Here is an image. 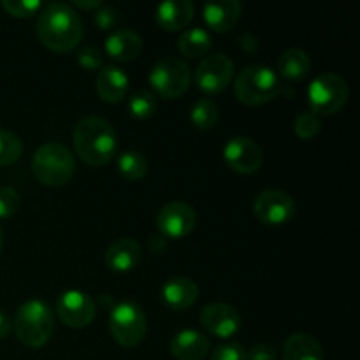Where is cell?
<instances>
[{
  "label": "cell",
  "instance_id": "1",
  "mask_svg": "<svg viewBox=\"0 0 360 360\" xmlns=\"http://www.w3.org/2000/svg\"><path fill=\"white\" fill-rule=\"evenodd\" d=\"M37 37L55 53H69L83 39V25L72 6L53 2L42 9L37 20Z\"/></svg>",
  "mask_w": 360,
  "mask_h": 360
},
{
  "label": "cell",
  "instance_id": "2",
  "mask_svg": "<svg viewBox=\"0 0 360 360\" xmlns=\"http://www.w3.org/2000/svg\"><path fill=\"white\" fill-rule=\"evenodd\" d=\"M72 143L76 155L88 165L102 167L116 155L118 139L111 123L98 116H86L74 127Z\"/></svg>",
  "mask_w": 360,
  "mask_h": 360
},
{
  "label": "cell",
  "instance_id": "3",
  "mask_svg": "<svg viewBox=\"0 0 360 360\" xmlns=\"http://www.w3.org/2000/svg\"><path fill=\"white\" fill-rule=\"evenodd\" d=\"M55 320L46 302L39 299L23 302L14 319V333L18 341L27 348H41L51 340Z\"/></svg>",
  "mask_w": 360,
  "mask_h": 360
},
{
  "label": "cell",
  "instance_id": "4",
  "mask_svg": "<svg viewBox=\"0 0 360 360\" xmlns=\"http://www.w3.org/2000/svg\"><path fill=\"white\" fill-rule=\"evenodd\" d=\"M32 172L42 185L63 186L76 172V160L69 148L63 144L46 143L34 153Z\"/></svg>",
  "mask_w": 360,
  "mask_h": 360
},
{
  "label": "cell",
  "instance_id": "5",
  "mask_svg": "<svg viewBox=\"0 0 360 360\" xmlns=\"http://www.w3.org/2000/svg\"><path fill=\"white\" fill-rule=\"evenodd\" d=\"M281 91L278 74L266 65H248L236 76L234 94L246 105H262Z\"/></svg>",
  "mask_w": 360,
  "mask_h": 360
},
{
  "label": "cell",
  "instance_id": "6",
  "mask_svg": "<svg viewBox=\"0 0 360 360\" xmlns=\"http://www.w3.org/2000/svg\"><path fill=\"white\" fill-rule=\"evenodd\" d=\"M109 330L116 343L123 348H134L144 340L148 330L146 315L137 302H116L109 309Z\"/></svg>",
  "mask_w": 360,
  "mask_h": 360
},
{
  "label": "cell",
  "instance_id": "7",
  "mask_svg": "<svg viewBox=\"0 0 360 360\" xmlns=\"http://www.w3.org/2000/svg\"><path fill=\"white\" fill-rule=\"evenodd\" d=\"M311 112L316 116H330L340 112L348 101V84L333 72L320 74L311 81L308 90Z\"/></svg>",
  "mask_w": 360,
  "mask_h": 360
},
{
  "label": "cell",
  "instance_id": "8",
  "mask_svg": "<svg viewBox=\"0 0 360 360\" xmlns=\"http://www.w3.org/2000/svg\"><path fill=\"white\" fill-rule=\"evenodd\" d=\"M148 79H150L151 88H153L162 98L172 101V98L181 97V95L188 90L192 72H190L188 65H186L181 58L165 56V58L158 60V62L155 63Z\"/></svg>",
  "mask_w": 360,
  "mask_h": 360
},
{
  "label": "cell",
  "instance_id": "9",
  "mask_svg": "<svg viewBox=\"0 0 360 360\" xmlns=\"http://www.w3.org/2000/svg\"><path fill=\"white\" fill-rule=\"evenodd\" d=\"M234 77V62L224 53L206 56L195 70V83L204 94H220Z\"/></svg>",
  "mask_w": 360,
  "mask_h": 360
},
{
  "label": "cell",
  "instance_id": "10",
  "mask_svg": "<svg viewBox=\"0 0 360 360\" xmlns=\"http://www.w3.org/2000/svg\"><path fill=\"white\" fill-rule=\"evenodd\" d=\"M56 313L63 326L70 329H83L94 322L97 308L86 292L67 290L56 301Z\"/></svg>",
  "mask_w": 360,
  "mask_h": 360
},
{
  "label": "cell",
  "instance_id": "11",
  "mask_svg": "<svg viewBox=\"0 0 360 360\" xmlns=\"http://www.w3.org/2000/svg\"><path fill=\"white\" fill-rule=\"evenodd\" d=\"M257 220L269 227H280L292 220L295 214V202L288 193L281 190H266L259 193L253 202Z\"/></svg>",
  "mask_w": 360,
  "mask_h": 360
},
{
  "label": "cell",
  "instance_id": "12",
  "mask_svg": "<svg viewBox=\"0 0 360 360\" xmlns=\"http://www.w3.org/2000/svg\"><path fill=\"white\" fill-rule=\"evenodd\" d=\"M224 158L238 174H255L264 164L262 148L250 137H232L224 148Z\"/></svg>",
  "mask_w": 360,
  "mask_h": 360
},
{
  "label": "cell",
  "instance_id": "13",
  "mask_svg": "<svg viewBox=\"0 0 360 360\" xmlns=\"http://www.w3.org/2000/svg\"><path fill=\"white\" fill-rule=\"evenodd\" d=\"M197 214L192 206L185 202H169L158 211L157 225L165 239H183L195 229Z\"/></svg>",
  "mask_w": 360,
  "mask_h": 360
},
{
  "label": "cell",
  "instance_id": "14",
  "mask_svg": "<svg viewBox=\"0 0 360 360\" xmlns=\"http://www.w3.org/2000/svg\"><path fill=\"white\" fill-rule=\"evenodd\" d=\"M200 326L214 338L229 340L241 329V316L225 302H211L200 311Z\"/></svg>",
  "mask_w": 360,
  "mask_h": 360
},
{
  "label": "cell",
  "instance_id": "15",
  "mask_svg": "<svg viewBox=\"0 0 360 360\" xmlns=\"http://www.w3.org/2000/svg\"><path fill=\"white\" fill-rule=\"evenodd\" d=\"M162 301L172 311H183L188 309L190 306L195 304L197 297H199V287L190 278H171L165 281L162 287Z\"/></svg>",
  "mask_w": 360,
  "mask_h": 360
},
{
  "label": "cell",
  "instance_id": "16",
  "mask_svg": "<svg viewBox=\"0 0 360 360\" xmlns=\"http://www.w3.org/2000/svg\"><path fill=\"white\" fill-rule=\"evenodd\" d=\"M141 257H143L141 246L134 239H116L105 250V266L115 273H129L139 266Z\"/></svg>",
  "mask_w": 360,
  "mask_h": 360
},
{
  "label": "cell",
  "instance_id": "17",
  "mask_svg": "<svg viewBox=\"0 0 360 360\" xmlns=\"http://www.w3.org/2000/svg\"><path fill=\"white\" fill-rule=\"evenodd\" d=\"M171 354L178 360H204L210 354V341L199 330H179L171 340Z\"/></svg>",
  "mask_w": 360,
  "mask_h": 360
},
{
  "label": "cell",
  "instance_id": "18",
  "mask_svg": "<svg viewBox=\"0 0 360 360\" xmlns=\"http://www.w3.org/2000/svg\"><path fill=\"white\" fill-rule=\"evenodd\" d=\"M241 16V4L238 0H220V2H207L202 9V18L207 27L214 32L232 30Z\"/></svg>",
  "mask_w": 360,
  "mask_h": 360
},
{
  "label": "cell",
  "instance_id": "19",
  "mask_svg": "<svg viewBox=\"0 0 360 360\" xmlns=\"http://www.w3.org/2000/svg\"><path fill=\"white\" fill-rule=\"evenodd\" d=\"M143 51V39L134 30H116L105 39V53L115 62H132Z\"/></svg>",
  "mask_w": 360,
  "mask_h": 360
},
{
  "label": "cell",
  "instance_id": "20",
  "mask_svg": "<svg viewBox=\"0 0 360 360\" xmlns=\"http://www.w3.org/2000/svg\"><path fill=\"white\" fill-rule=\"evenodd\" d=\"M158 27L165 32H178L193 20V4L188 0H169L157 7L155 14Z\"/></svg>",
  "mask_w": 360,
  "mask_h": 360
},
{
  "label": "cell",
  "instance_id": "21",
  "mask_svg": "<svg viewBox=\"0 0 360 360\" xmlns=\"http://www.w3.org/2000/svg\"><path fill=\"white\" fill-rule=\"evenodd\" d=\"M97 94L108 104H118L129 91V77L118 67H102L97 76Z\"/></svg>",
  "mask_w": 360,
  "mask_h": 360
},
{
  "label": "cell",
  "instance_id": "22",
  "mask_svg": "<svg viewBox=\"0 0 360 360\" xmlns=\"http://www.w3.org/2000/svg\"><path fill=\"white\" fill-rule=\"evenodd\" d=\"M283 360H323V350L311 334H292L283 347Z\"/></svg>",
  "mask_w": 360,
  "mask_h": 360
},
{
  "label": "cell",
  "instance_id": "23",
  "mask_svg": "<svg viewBox=\"0 0 360 360\" xmlns=\"http://www.w3.org/2000/svg\"><path fill=\"white\" fill-rule=\"evenodd\" d=\"M309 67L308 53L299 48L287 49L278 58V74L287 81H301L309 72Z\"/></svg>",
  "mask_w": 360,
  "mask_h": 360
},
{
  "label": "cell",
  "instance_id": "24",
  "mask_svg": "<svg viewBox=\"0 0 360 360\" xmlns=\"http://www.w3.org/2000/svg\"><path fill=\"white\" fill-rule=\"evenodd\" d=\"M211 48V35L204 28H190L181 34L178 41V49L186 58H199L204 56Z\"/></svg>",
  "mask_w": 360,
  "mask_h": 360
},
{
  "label": "cell",
  "instance_id": "25",
  "mask_svg": "<svg viewBox=\"0 0 360 360\" xmlns=\"http://www.w3.org/2000/svg\"><path fill=\"white\" fill-rule=\"evenodd\" d=\"M190 120L197 127V130L206 132V130H211L218 123L220 109H218L217 102L211 101V98H200L190 109Z\"/></svg>",
  "mask_w": 360,
  "mask_h": 360
},
{
  "label": "cell",
  "instance_id": "26",
  "mask_svg": "<svg viewBox=\"0 0 360 360\" xmlns=\"http://www.w3.org/2000/svg\"><path fill=\"white\" fill-rule=\"evenodd\" d=\"M118 171L129 181H137L148 174V160L139 151H123L118 157Z\"/></svg>",
  "mask_w": 360,
  "mask_h": 360
},
{
  "label": "cell",
  "instance_id": "27",
  "mask_svg": "<svg viewBox=\"0 0 360 360\" xmlns=\"http://www.w3.org/2000/svg\"><path fill=\"white\" fill-rule=\"evenodd\" d=\"M157 111V98L153 94L146 90H139L130 95L129 98V112L132 118L146 120L151 118Z\"/></svg>",
  "mask_w": 360,
  "mask_h": 360
},
{
  "label": "cell",
  "instance_id": "28",
  "mask_svg": "<svg viewBox=\"0 0 360 360\" xmlns=\"http://www.w3.org/2000/svg\"><path fill=\"white\" fill-rule=\"evenodd\" d=\"M21 151H23V144L20 137L14 132L0 129V167L14 164L21 157Z\"/></svg>",
  "mask_w": 360,
  "mask_h": 360
},
{
  "label": "cell",
  "instance_id": "29",
  "mask_svg": "<svg viewBox=\"0 0 360 360\" xmlns=\"http://www.w3.org/2000/svg\"><path fill=\"white\" fill-rule=\"evenodd\" d=\"M320 129H322V122H320V116H316L315 112L306 111L295 118L294 130L301 139L309 141L315 136H319Z\"/></svg>",
  "mask_w": 360,
  "mask_h": 360
},
{
  "label": "cell",
  "instance_id": "30",
  "mask_svg": "<svg viewBox=\"0 0 360 360\" xmlns=\"http://www.w3.org/2000/svg\"><path fill=\"white\" fill-rule=\"evenodd\" d=\"M21 207V197L11 186H0V220L14 217Z\"/></svg>",
  "mask_w": 360,
  "mask_h": 360
},
{
  "label": "cell",
  "instance_id": "31",
  "mask_svg": "<svg viewBox=\"0 0 360 360\" xmlns=\"http://www.w3.org/2000/svg\"><path fill=\"white\" fill-rule=\"evenodd\" d=\"M2 7L7 14L14 18H30L41 9V2L37 0H4Z\"/></svg>",
  "mask_w": 360,
  "mask_h": 360
},
{
  "label": "cell",
  "instance_id": "32",
  "mask_svg": "<svg viewBox=\"0 0 360 360\" xmlns=\"http://www.w3.org/2000/svg\"><path fill=\"white\" fill-rule=\"evenodd\" d=\"M77 63L86 70H98L104 67V55L97 46H83L77 51Z\"/></svg>",
  "mask_w": 360,
  "mask_h": 360
},
{
  "label": "cell",
  "instance_id": "33",
  "mask_svg": "<svg viewBox=\"0 0 360 360\" xmlns=\"http://www.w3.org/2000/svg\"><path fill=\"white\" fill-rule=\"evenodd\" d=\"M210 360H248L246 359V350L238 343H227L218 347L213 352Z\"/></svg>",
  "mask_w": 360,
  "mask_h": 360
},
{
  "label": "cell",
  "instance_id": "34",
  "mask_svg": "<svg viewBox=\"0 0 360 360\" xmlns=\"http://www.w3.org/2000/svg\"><path fill=\"white\" fill-rule=\"evenodd\" d=\"M94 21L101 30H111V28L118 23V13H116V9H112V7L101 6L95 11Z\"/></svg>",
  "mask_w": 360,
  "mask_h": 360
},
{
  "label": "cell",
  "instance_id": "35",
  "mask_svg": "<svg viewBox=\"0 0 360 360\" xmlns=\"http://www.w3.org/2000/svg\"><path fill=\"white\" fill-rule=\"evenodd\" d=\"M246 359L248 360H276L278 352L276 348L271 347L267 343H259L255 347L250 348V352H246Z\"/></svg>",
  "mask_w": 360,
  "mask_h": 360
},
{
  "label": "cell",
  "instance_id": "36",
  "mask_svg": "<svg viewBox=\"0 0 360 360\" xmlns=\"http://www.w3.org/2000/svg\"><path fill=\"white\" fill-rule=\"evenodd\" d=\"M167 248V239L164 238L162 234L151 236L150 239V250L153 253H164V250Z\"/></svg>",
  "mask_w": 360,
  "mask_h": 360
},
{
  "label": "cell",
  "instance_id": "37",
  "mask_svg": "<svg viewBox=\"0 0 360 360\" xmlns=\"http://www.w3.org/2000/svg\"><path fill=\"white\" fill-rule=\"evenodd\" d=\"M11 329H13V326H11L9 316H7L4 311H0V341L6 340V338L9 336Z\"/></svg>",
  "mask_w": 360,
  "mask_h": 360
},
{
  "label": "cell",
  "instance_id": "38",
  "mask_svg": "<svg viewBox=\"0 0 360 360\" xmlns=\"http://www.w3.org/2000/svg\"><path fill=\"white\" fill-rule=\"evenodd\" d=\"M72 4L79 9H98L102 6L101 0H74Z\"/></svg>",
  "mask_w": 360,
  "mask_h": 360
},
{
  "label": "cell",
  "instance_id": "39",
  "mask_svg": "<svg viewBox=\"0 0 360 360\" xmlns=\"http://www.w3.org/2000/svg\"><path fill=\"white\" fill-rule=\"evenodd\" d=\"M2 245H4V234H2V229H0V250H2Z\"/></svg>",
  "mask_w": 360,
  "mask_h": 360
}]
</instances>
